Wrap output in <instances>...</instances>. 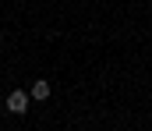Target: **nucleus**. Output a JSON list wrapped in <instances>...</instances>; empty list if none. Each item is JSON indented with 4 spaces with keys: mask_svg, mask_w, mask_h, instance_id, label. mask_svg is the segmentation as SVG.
<instances>
[{
    "mask_svg": "<svg viewBox=\"0 0 152 131\" xmlns=\"http://www.w3.org/2000/svg\"><path fill=\"white\" fill-rule=\"evenodd\" d=\"M28 92H32V99H39V103H42V99H50V82H42V78H36V85L28 89Z\"/></svg>",
    "mask_w": 152,
    "mask_h": 131,
    "instance_id": "2",
    "label": "nucleus"
},
{
    "mask_svg": "<svg viewBox=\"0 0 152 131\" xmlns=\"http://www.w3.org/2000/svg\"><path fill=\"white\" fill-rule=\"evenodd\" d=\"M28 99H32V92L14 89V92L7 96V110H11V113H25V110H28Z\"/></svg>",
    "mask_w": 152,
    "mask_h": 131,
    "instance_id": "1",
    "label": "nucleus"
}]
</instances>
